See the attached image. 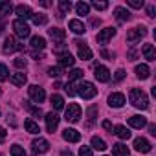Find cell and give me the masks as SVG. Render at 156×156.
I'll list each match as a JSON object with an SVG mask.
<instances>
[{"label":"cell","instance_id":"obj_1","mask_svg":"<svg viewBox=\"0 0 156 156\" xmlns=\"http://www.w3.org/2000/svg\"><path fill=\"white\" fill-rule=\"evenodd\" d=\"M129 98H130V103H132L136 108H140V110L149 108V98H147V94H145L143 90H140V88H132L130 94H129Z\"/></svg>","mask_w":156,"mask_h":156},{"label":"cell","instance_id":"obj_2","mask_svg":"<svg viewBox=\"0 0 156 156\" xmlns=\"http://www.w3.org/2000/svg\"><path fill=\"white\" fill-rule=\"evenodd\" d=\"M77 90V96H81L83 99H92V98H96V94H98V88L94 87V83H90V81H83V83H79L75 87Z\"/></svg>","mask_w":156,"mask_h":156},{"label":"cell","instance_id":"obj_3","mask_svg":"<svg viewBox=\"0 0 156 156\" xmlns=\"http://www.w3.org/2000/svg\"><path fill=\"white\" fill-rule=\"evenodd\" d=\"M145 35H147V28H145V26H136V28H132V30L127 31V42L136 44V42H140Z\"/></svg>","mask_w":156,"mask_h":156},{"label":"cell","instance_id":"obj_4","mask_svg":"<svg viewBox=\"0 0 156 156\" xmlns=\"http://www.w3.org/2000/svg\"><path fill=\"white\" fill-rule=\"evenodd\" d=\"M81 118V107L77 105V103H70L66 107V112H64V119L70 121V123H75V121H79Z\"/></svg>","mask_w":156,"mask_h":156},{"label":"cell","instance_id":"obj_5","mask_svg":"<svg viewBox=\"0 0 156 156\" xmlns=\"http://www.w3.org/2000/svg\"><path fill=\"white\" fill-rule=\"evenodd\" d=\"M73 44L77 46V55H79V59H83V61H90L92 59V50L88 48V44L85 41H75Z\"/></svg>","mask_w":156,"mask_h":156},{"label":"cell","instance_id":"obj_6","mask_svg":"<svg viewBox=\"0 0 156 156\" xmlns=\"http://www.w3.org/2000/svg\"><path fill=\"white\" fill-rule=\"evenodd\" d=\"M13 30H15V33H17V37H20V39H26V37H30V26L24 22V20H20V19H17L15 22H13Z\"/></svg>","mask_w":156,"mask_h":156},{"label":"cell","instance_id":"obj_7","mask_svg":"<svg viewBox=\"0 0 156 156\" xmlns=\"http://www.w3.org/2000/svg\"><path fill=\"white\" fill-rule=\"evenodd\" d=\"M19 50H24V46L19 44L15 37H6V41H4V53L9 55V53H15Z\"/></svg>","mask_w":156,"mask_h":156},{"label":"cell","instance_id":"obj_8","mask_svg":"<svg viewBox=\"0 0 156 156\" xmlns=\"http://www.w3.org/2000/svg\"><path fill=\"white\" fill-rule=\"evenodd\" d=\"M28 94H30L31 101H35V103H42V101L46 99L44 88H41V87H37V85H31V87L28 88Z\"/></svg>","mask_w":156,"mask_h":156},{"label":"cell","instance_id":"obj_9","mask_svg":"<svg viewBox=\"0 0 156 156\" xmlns=\"http://www.w3.org/2000/svg\"><path fill=\"white\" fill-rule=\"evenodd\" d=\"M31 147H33V152H37V154H44V152L50 151V141L44 140V138H35V140L31 141Z\"/></svg>","mask_w":156,"mask_h":156},{"label":"cell","instance_id":"obj_10","mask_svg":"<svg viewBox=\"0 0 156 156\" xmlns=\"http://www.w3.org/2000/svg\"><path fill=\"white\" fill-rule=\"evenodd\" d=\"M94 75H96V79L99 83H107L110 79V70L107 66H101V64H96L94 66Z\"/></svg>","mask_w":156,"mask_h":156},{"label":"cell","instance_id":"obj_11","mask_svg":"<svg viewBox=\"0 0 156 156\" xmlns=\"http://www.w3.org/2000/svg\"><path fill=\"white\" fill-rule=\"evenodd\" d=\"M116 35V28H105V30H101L99 33H98V42L99 44H108V41L112 39Z\"/></svg>","mask_w":156,"mask_h":156},{"label":"cell","instance_id":"obj_12","mask_svg":"<svg viewBox=\"0 0 156 156\" xmlns=\"http://www.w3.org/2000/svg\"><path fill=\"white\" fill-rule=\"evenodd\" d=\"M123 105H125V96H123L121 92H114V94L108 96V107H112V108H121Z\"/></svg>","mask_w":156,"mask_h":156},{"label":"cell","instance_id":"obj_13","mask_svg":"<svg viewBox=\"0 0 156 156\" xmlns=\"http://www.w3.org/2000/svg\"><path fill=\"white\" fill-rule=\"evenodd\" d=\"M73 64H75V59H73L72 53H68V51L59 53V66L61 68H72Z\"/></svg>","mask_w":156,"mask_h":156},{"label":"cell","instance_id":"obj_14","mask_svg":"<svg viewBox=\"0 0 156 156\" xmlns=\"http://www.w3.org/2000/svg\"><path fill=\"white\" fill-rule=\"evenodd\" d=\"M46 129H48V132H53L57 127H59V121H61V118L55 114V112H50V114H46Z\"/></svg>","mask_w":156,"mask_h":156},{"label":"cell","instance_id":"obj_15","mask_svg":"<svg viewBox=\"0 0 156 156\" xmlns=\"http://www.w3.org/2000/svg\"><path fill=\"white\" fill-rule=\"evenodd\" d=\"M48 35H50V39H53V42H59V44H62V41L66 39V31L61 28H50Z\"/></svg>","mask_w":156,"mask_h":156},{"label":"cell","instance_id":"obj_16","mask_svg":"<svg viewBox=\"0 0 156 156\" xmlns=\"http://www.w3.org/2000/svg\"><path fill=\"white\" fill-rule=\"evenodd\" d=\"M132 147L138 151V152H151V143L145 140V138H136L134 140V143H132Z\"/></svg>","mask_w":156,"mask_h":156},{"label":"cell","instance_id":"obj_17","mask_svg":"<svg viewBox=\"0 0 156 156\" xmlns=\"http://www.w3.org/2000/svg\"><path fill=\"white\" fill-rule=\"evenodd\" d=\"M62 138L66 141H70V143H77L81 140V132H77L75 129H64L62 130Z\"/></svg>","mask_w":156,"mask_h":156},{"label":"cell","instance_id":"obj_18","mask_svg":"<svg viewBox=\"0 0 156 156\" xmlns=\"http://www.w3.org/2000/svg\"><path fill=\"white\" fill-rule=\"evenodd\" d=\"M15 13L19 15V19H20V20H26V19H31V15H33V11H31V8H30V6H24V4H19V6L15 8Z\"/></svg>","mask_w":156,"mask_h":156},{"label":"cell","instance_id":"obj_19","mask_svg":"<svg viewBox=\"0 0 156 156\" xmlns=\"http://www.w3.org/2000/svg\"><path fill=\"white\" fill-rule=\"evenodd\" d=\"M68 26H70V30H72L75 35H83V33L87 31V26H85L81 20H77V19H72Z\"/></svg>","mask_w":156,"mask_h":156},{"label":"cell","instance_id":"obj_20","mask_svg":"<svg viewBox=\"0 0 156 156\" xmlns=\"http://www.w3.org/2000/svg\"><path fill=\"white\" fill-rule=\"evenodd\" d=\"M30 46H31V50L33 51H37V50H44L46 48V41H44V37H41V35H35V37H31V41H30Z\"/></svg>","mask_w":156,"mask_h":156},{"label":"cell","instance_id":"obj_21","mask_svg":"<svg viewBox=\"0 0 156 156\" xmlns=\"http://www.w3.org/2000/svg\"><path fill=\"white\" fill-rule=\"evenodd\" d=\"M9 81H11V85H15V87H24L26 81H28V77H26L24 72H17V73H13V75L9 77Z\"/></svg>","mask_w":156,"mask_h":156},{"label":"cell","instance_id":"obj_22","mask_svg":"<svg viewBox=\"0 0 156 156\" xmlns=\"http://www.w3.org/2000/svg\"><path fill=\"white\" fill-rule=\"evenodd\" d=\"M141 55H143L147 61H156V50H154V46H152V44H143Z\"/></svg>","mask_w":156,"mask_h":156},{"label":"cell","instance_id":"obj_23","mask_svg":"<svg viewBox=\"0 0 156 156\" xmlns=\"http://www.w3.org/2000/svg\"><path fill=\"white\" fill-rule=\"evenodd\" d=\"M129 125H130L132 129H143V127L147 125V119H145L143 116H130V118H129Z\"/></svg>","mask_w":156,"mask_h":156},{"label":"cell","instance_id":"obj_24","mask_svg":"<svg viewBox=\"0 0 156 156\" xmlns=\"http://www.w3.org/2000/svg\"><path fill=\"white\" fill-rule=\"evenodd\" d=\"M114 134H116L119 140H129V138L132 136L130 130H129L125 125H116V127H114Z\"/></svg>","mask_w":156,"mask_h":156},{"label":"cell","instance_id":"obj_25","mask_svg":"<svg viewBox=\"0 0 156 156\" xmlns=\"http://www.w3.org/2000/svg\"><path fill=\"white\" fill-rule=\"evenodd\" d=\"M112 154H114V156H130V151H129L127 145L116 143V145H112Z\"/></svg>","mask_w":156,"mask_h":156},{"label":"cell","instance_id":"obj_26","mask_svg":"<svg viewBox=\"0 0 156 156\" xmlns=\"http://www.w3.org/2000/svg\"><path fill=\"white\" fill-rule=\"evenodd\" d=\"M114 15H116V20L118 22H127L130 19V13L125 9V8H116L114 9Z\"/></svg>","mask_w":156,"mask_h":156},{"label":"cell","instance_id":"obj_27","mask_svg":"<svg viewBox=\"0 0 156 156\" xmlns=\"http://www.w3.org/2000/svg\"><path fill=\"white\" fill-rule=\"evenodd\" d=\"M134 72H136V75L140 77V79H149V75H151V70H149L147 64H138L134 68Z\"/></svg>","mask_w":156,"mask_h":156},{"label":"cell","instance_id":"obj_28","mask_svg":"<svg viewBox=\"0 0 156 156\" xmlns=\"http://www.w3.org/2000/svg\"><path fill=\"white\" fill-rule=\"evenodd\" d=\"M70 9H72V2L70 0H59V19H62L66 13H70Z\"/></svg>","mask_w":156,"mask_h":156},{"label":"cell","instance_id":"obj_29","mask_svg":"<svg viewBox=\"0 0 156 156\" xmlns=\"http://www.w3.org/2000/svg\"><path fill=\"white\" fill-rule=\"evenodd\" d=\"M50 101H51V107H53L55 110H61V108H64V99H62L59 94H51Z\"/></svg>","mask_w":156,"mask_h":156},{"label":"cell","instance_id":"obj_30","mask_svg":"<svg viewBox=\"0 0 156 156\" xmlns=\"http://www.w3.org/2000/svg\"><path fill=\"white\" fill-rule=\"evenodd\" d=\"M24 127H26V130H28L30 134H39V132H41L39 123H35L33 119H26V121H24Z\"/></svg>","mask_w":156,"mask_h":156},{"label":"cell","instance_id":"obj_31","mask_svg":"<svg viewBox=\"0 0 156 156\" xmlns=\"http://www.w3.org/2000/svg\"><path fill=\"white\" fill-rule=\"evenodd\" d=\"M31 20H33L35 26H42V24L48 22V17H46L44 13H33V15H31Z\"/></svg>","mask_w":156,"mask_h":156},{"label":"cell","instance_id":"obj_32","mask_svg":"<svg viewBox=\"0 0 156 156\" xmlns=\"http://www.w3.org/2000/svg\"><path fill=\"white\" fill-rule=\"evenodd\" d=\"M24 107L31 112V116L33 118H41L42 116V110H41V107H35V105H31L30 101H24Z\"/></svg>","mask_w":156,"mask_h":156},{"label":"cell","instance_id":"obj_33","mask_svg":"<svg viewBox=\"0 0 156 156\" xmlns=\"http://www.w3.org/2000/svg\"><path fill=\"white\" fill-rule=\"evenodd\" d=\"M90 145H92L94 149H98V151H105V149H107V143H105L101 138H98V136H92Z\"/></svg>","mask_w":156,"mask_h":156},{"label":"cell","instance_id":"obj_34","mask_svg":"<svg viewBox=\"0 0 156 156\" xmlns=\"http://www.w3.org/2000/svg\"><path fill=\"white\" fill-rule=\"evenodd\" d=\"M75 11H77V15H88L90 13V6L87 4V2H79V4H75Z\"/></svg>","mask_w":156,"mask_h":156},{"label":"cell","instance_id":"obj_35","mask_svg":"<svg viewBox=\"0 0 156 156\" xmlns=\"http://www.w3.org/2000/svg\"><path fill=\"white\" fill-rule=\"evenodd\" d=\"M81 77H83V70L73 68V70L68 73V83H73V81H77V79H81Z\"/></svg>","mask_w":156,"mask_h":156},{"label":"cell","instance_id":"obj_36","mask_svg":"<svg viewBox=\"0 0 156 156\" xmlns=\"http://www.w3.org/2000/svg\"><path fill=\"white\" fill-rule=\"evenodd\" d=\"M13 11V4L11 2H2V0H0V15H9Z\"/></svg>","mask_w":156,"mask_h":156},{"label":"cell","instance_id":"obj_37","mask_svg":"<svg viewBox=\"0 0 156 156\" xmlns=\"http://www.w3.org/2000/svg\"><path fill=\"white\" fill-rule=\"evenodd\" d=\"M11 156H26V151H24V147H20V145H11Z\"/></svg>","mask_w":156,"mask_h":156},{"label":"cell","instance_id":"obj_38","mask_svg":"<svg viewBox=\"0 0 156 156\" xmlns=\"http://www.w3.org/2000/svg\"><path fill=\"white\" fill-rule=\"evenodd\" d=\"M48 73H50V77H61L62 75V68L61 66H51V68H48Z\"/></svg>","mask_w":156,"mask_h":156},{"label":"cell","instance_id":"obj_39","mask_svg":"<svg viewBox=\"0 0 156 156\" xmlns=\"http://www.w3.org/2000/svg\"><path fill=\"white\" fill-rule=\"evenodd\" d=\"M9 77V70H8V66L6 64H0V81H6Z\"/></svg>","mask_w":156,"mask_h":156},{"label":"cell","instance_id":"obj_40","mask_svg":"<svg viewBox=\"0 0 156 156\" xmlns=\"http://www.w3.org/2000/svg\"><path fill=\"white\" fill-rule=\"evenodd\" d=\"M92 8L98 9V11H105V9L108 8V4H107V2H98V0H94V2H92Z\"/></svg>","mask_w":156,"mask_h":156},{"label":"cell","instance_id":"obj_41","mask_svg":"<svg viewBox=\"0 0 156 156\" xmlns=\"http://www.w3.org/2000/svg\"><path fill=\"white\" fill-rule=\"evenodd\" d=\"M13 64H15L17 68H20V70H22V68H26V66H28V61H26L24 57H17V59L13 61Z\"/></svg>","mask_w":156,"mask_h":156},{"label":"cell","instance_id":"obj_42","mask_svg":"<svg viewBox=\"0 0 156 156\" xmlns=\"http://www.w3.org/2000/svg\"><path fill=\"white\" fill-rule=\"evenodd\" d=\"M87 116H88V119H90V123L96 119V116H98V107H90L88 110H87Z\"/></svg>","mask_w":156,"mask_h":156},{"label":"cell","instance_id":"obj_43","mask_svg":"<svg viewBox=\"0 0 156 156\" xmlns=\"http://www.w3.org/2000/svg\"><path fill=\"white\" fill-rule=\"evenodd\" d=\"M127 4L134 9H140V8H143V0H127Z\"/></svg>","mask_w":156,"mask_h":156},{"label":"cell","instance_id":"obj_44","mask_svg":"<svg viewBox=\"0 0 156 156\" xmlns=\"http://www.w3.org/2000/svg\"><path fill=\"white\" fill-rule=\"evenodd\" d=\"M79 156H92V149L90 147H79Z\"/></svg>","mask_w":156,"mask_h":156},{"label":"cell","instance_id":"obj_45","mask_svg":"<svg viewBox=\"0 0 156 156\" xmlns=\"http://www.w3.org/2000/svg\"><path fill=\"white\" fill-rule=\"evenodd\" d=\"M64 90H66V94H68V96H75V94H77V92H75V87H73L72 83H66Z\"/></svg>","mask_w":156,"mask_h":156},{"label":"cell","instance_id":"obj_46","mask_svg":"<svg viewBox=\"0 0 156 156\" xmlns=\"http://www.w3.org/2000/svg\"><path fill=\"white\" fill-rule=\"evenodd\" d=\"M114 79H116V81H123V79H125V70H118V72L114 73Z\"/></svg>","mask_w":156,"mask_h":156},{"label":"cell","instance_id":"obj_47","mask_svg":"<svg viewBox=\"0 0 156 156\" xmlns=\"http://www.w3.org/2000/svg\"><path fill=\"white\" fill-rule=\"evenodd\" d=\"M6 136H8L6 129H4V127H0V143H4V141H6Z\"/></svg>","mask_w":156,"mask_h":156},{"label":"cell","instance_id":"obj_48","mask_svg":"<svg viewBox=\"0 0 156 156\" xmlns=\"http://www.w3.org/2000/svg\"><path fill=\"white\" fill-rule=\"evenodd\" d=\"M154 13H156V6H152V4L147 6V15L149 17H154Z\"/></svg>","mask_w":156,"mask_h":156},{"label":"cell","instance_id":"obj_49","mask_svg":"<svg viewBox=\"0 0 156 156\" xmlns=\"http://www.w3.org/2000/svg\"><path fill=\"white\" fill-rule=\"evenodd\" d=\"M101 57H105V59H112V57H114V53H112V51H108V50H103V51H101Z\"/></svg>","mask_w":156,"mask_h":156},{"label":"cell","instance_id":"obj_50","mask_svg":"<svg viewBox=\"0 0 156 156\" xmlns=\"http://www.w3.org/2000/svg\"><path fill=\"white\" fill-rule=\"evenodd\" d=\"M103 129H105V130H108V132H112V130H114V127H112V123H110V121H103Z\"/></svg>","mask_w":156,"mask_h":156},{"label":"cell","instance_id":"obj_51","mask_svg":"<svg viewBox=\"0 0 156 156\" xmlns=\"http://www.w3.org/2000/svg\"><path fill=\"white\" fill-rule=\"evenodd\" d=\"M4 30H6V19L0 15V33H4Z\"/></svg>","mask_w":156,"mask_h":156},{"label":"cell","instance_id":"obj_52","mask_svg":"<svg viewBox=\"0 0 156 156\" xmlns=\"http://www.w3.org/2000/svg\"><path fill=\"white\" fill-rule=\"evenodd\" d=\"M99 24H101V20H99V19H90V26H92V28H98Z\"/></svg>","mask_w":156,"mask_h":156},{"label":"cell","instance_id":"obj_53","mask_svg":"<svg viewBox=\"0 0 156 156\" xmlns=\"http://www.w3.org/2000/svg\"><path fill=\"white\" fill-rule=\"evenodd\" d=\"M136 55H138V51H136V50H130V51H129V61H134Z\"/></svg>","mask_w":156,"mask_h":156},{"label":"cell","instance_id":"obj_54","mask_svg":"<svg viewBox=\"0 0 156 156\" xmlns=\"http://www.w3.org/2000/svg\"><path fill=\"white\" fill-rule=\"evenodd\" d=\"M149 132H151L152 136H156V125H152V123H151V125H149Z\"/></svg>","mask_w":156,"mask_h":156},{"label":"cell","instance_id":"obj_55","mask_svg":"<svg viewBox=\"0 0 156 156\" xmlns=\"http://www.w3.org/2000/svg\"><path fill=\"white\" fill-rule=\"evenodd\" d=\"M39 4H41L42 8H50V6H51V2H46V0H42V2H39Z\"/></svg>","mask_w":156,"mask_h":156},{"label":"cell","instance_id":"obj_56","mask_svg":"<svg viewBox=\"0 0 156 156\" xmlns=\"http://www.w3.org/2000/svg\"><path fill=\"white\" fill-rule=\"evenodd\" d=\"M61 156H73L70 151H61Z\"/></svg>","mask_w":156,"mask_h":156},{"label":"cell","instance_id":"obj_57","mask_svg":"<svg viewBox=\"0 0 156 156\" xmlns=\"http://www.w3.org/2000/svg\"><path fill=\"white\" fill-rule=\"evenodd\" d=\"M0 156H4V154H0Z\"/></svg>","mask_w":156,"mask_h":156}]
</instances>
